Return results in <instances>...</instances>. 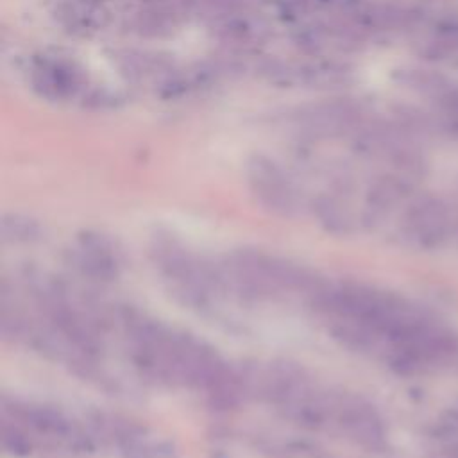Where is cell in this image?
Listing matches in <instances>:
<instances>
[{
    "label": "cell",
    "mask_w": 458,
    "mask_h": 458,
    "mask_svg": "<svg viewBox=\"0 0 458 458\" xmlns=\"http://www.w3.org/2000/svg\"><path fill=\"white\" fill-rule=\"evenodd\" d=\"M311 302L345 344L377 352L394 365H433L458 351V340L447 327L406 299L379 288L318 286Z\"/></svg>",
    "instance_id": "6da1fadb"
},
{
    "label": "cell",
    "mask_w": 458,
    "mask_h": 458,
    "mask_svg": "<svg viewBox=\"0 0 458 458\" xmlns=\"http://www.w3.org/2000/svg\"><path fill=\"white\" fill-rule=\"evenodd\" d=\"M265 395L299 424L338 433L369 449L383 447L385 422L365 399L326 386L299 370L281 369L267 376Z\"/></svg>",
    "instance_id": "7a4b0ae2"
},
{
    "label": "cell",
    "mask_w": 458,
    "mask_h": 458,
    "mask_svg": "<svg viewBox=\"0 0 458 458\" xmlns=\"http://www.w3.org/2000/svg\"><path fill=\"white\" fill-rule=\"evenodd\" d=\"M125 336L136 365L159 381L209 394L233 385L225 363L193 336L145 318H129Z\"/></svg>",
    "instance_id": "3957f363"
},
{
    "label": "cell",
    "mask_w": 458,
    "mask_h": 458,
    "mask_svg": "<svg viewBox=\"0 0 458 458\" xmlns=\"http://www.w3.org/2000/svg\"><path fill=\"white\" fill-rule=\"evenodd\" d=\"M2 437L14 451L25 453L72 456L89 449V437L75 420L45 406L4 404Z\"/></svg>",
    "instance_id": "277c9868"
},
{
    "label": "cell",
    "mask_w": 458,
    "mask_h": 458,
    "mask_svg": "<svg viewBox=\"0 0 458 458\" xmlns=\"http://www.w3.org/2000/svg\"><path fill=\"white\" fill-rule=\"evenodd\" d=\"M401 229L413 243L433 249L449 240L454 231V216L445 200L424 195L408 204L401 218Z\"/></svg>",
    "instance_id": "5b68a950"
},
{
    "label": "cell",
    "mask_w": 458,
    "mask_h": 458,
    "mask_svg": "<svg viewBox=\"0 0 458 458\" xmlns=\"http://www.w3.org/2000/svg\"><path fill=\"white\" fill-rule=\"evenodd\" d=\"M29 75L32 89L47 100L72 98L81 88V72L77 66L59 55L34 57Z\"/></svg>",
    "instance_id": "8992f818"
},
{
    "label": "cell",
    "mask_w": 458,
    "mask_h": 458,
    "mask_svg": "<svg viewBox=\"0 0 458 458\" xmlns=\"http://www.w3.org/2000/svg\"><path fill=\"white\" fill-rule=\"evenodd\" d=\"M252 190L263 204L276 211L290 213L297 206V195L293 186L283 170L267 157H252L247 168Z\"/></svg>",
    "instance_id": "52a82bcc"
},
{
    "label": "cell",
    "mask_w": 458,
    "mask_h": 458,
    "mask_svg": "<svg viewBox=\"0 0 458 458\" xmlns=\"http://www.w3.org/2000/svg\"><path fill=\"white\" fill-rule=\"evenodd\" d=\"M54 14L64 29L77 34L97 30L107 21V13L102 5L86 0H59Z\"/></svg>",
    "instance_id": "ba28073f"
},
{
    "label": "cell",
    "mask_w": 458,
    "mask_h": 458,
    "mask_svg": "<svg viewBox=\"0 0 458 458\" xmlns=\"http://www.w3.org/2000/svg\"><path fill=\"white\" fill-rule=\"evenodd\" d=\"M401 82L413 91L438 98L449 86V79L429 68H408L403 72Z\"/></svg>",
    "instance_id": "9c48e42d"
},
{
    "label": "cell",
    "mask_w": 458,
    "mask_h": 458,
    "mask_svg": "<svg viewBox=\"0 0 458 458\" xmlns=\"http://www.w3.org/2000/svg\"><path fill=\"white\" fill-rule=\"evenodd\" d=\"M86 2H91V4H98V5H102L104 2H107V0H86Z\"/></svg>",
    "instance_id": "30bf717a"
}]
</instances>
